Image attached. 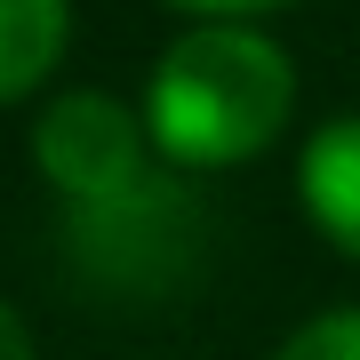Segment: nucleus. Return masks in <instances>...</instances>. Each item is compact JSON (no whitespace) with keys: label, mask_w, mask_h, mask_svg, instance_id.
Listing matches in <instances>:
<instances>
[{"label":"nucleus","mask_w":360,"mask_h":360,"mask_svg":"<svg viewBox=\"0 0 360 360\" xmlns=\"http://www.w3.org/2000/svg\"><path fill=\"white\" fill-rule=\"evenodd\" d=\"M296 112V65L257 25H193L153 65L144 136L176 168H240Z\"/></svg>","instance_id":"f257e3e1"},{"label":"nucleus","mask_w":360,"mask_h":360,"mask_svg":"<svg viewBox=\"0 0 360 360\" xmlns=\"http://www.w3.org/2000/svg\"><path fill=\"white\" fill-rule=\"evenodd\" d=\"M32 160H40V176H49L72 208H89V217H136L144 200H160L153 136H144V120L129 104L104 96V89L56 96L49 112H40V129H32Z\"/></svg>","instance_id":"f03ea898"},{"label":"nucleus","mask_w":360,"mask_h":360,"mask_svg":"<svg viewBox=\"0 0 360 360\" xmlns=\"http://www.w3.org/2000/svg\"><path fill=\"white\" fill-rule=\"evenodd\" d=\"M296 193H304V217L328 248H345L360 264V112L321 120L296 160Z\"/></svg>","instance_id":"7ed1b4c3"},{"label":"nucleus","mask_w":360,"mask_h":360,"mask_svg":"<svg viewBox=\"0 0 360 360\" xmlns=\"http://www.w3.org/2000/svg\"><path fill=\"white\" fill-rule=\"evenodd\" d=\"M72 40V0H0V104L32 96L65 65Z\"/></svg>","instance_id":"20e7f679"},{"label":"nucleus","mask_w":360,"mask_h":360,"mask_svg":"<svg viewBox=\"0 0 360 360\" xmlns=\"http://www.w3.org/2000/svg\"><path fill=\"white\" fill-rule=\"evenodd\" d=\"M272 360H360V304H336V312H312L304 328L288 336Z\"/></svg>","instance_id":"39448f33"},{"label":"nucleus","mask_w":360,"mask_h":360,"mask_svg":"<svg viewBox=\"0 0 360 360\" xmlns=\"http://www.w3.org/2000/svg\"><path fill=\"white\" fill-rule=\"evenodd\" d=\"M176 8H193L200 25H248V16H264V8H288V0H176Z\"/></svg>","instance_id":"423d86ee"},{"label":"nucleus","mask_w":360,"mask_h":360,"mask_svg":"<svg viewBox=\"0 0 360 360\" xmlns=\"http://www.w3.org/2000/svg\"><path fill=\"white\" fill-rule=\"evenodd\" d=\"M0 360H32V336H25V321H16L8 296H0Z\"/></svg>","instance_id":"0eeeda50"}]
</instances>
